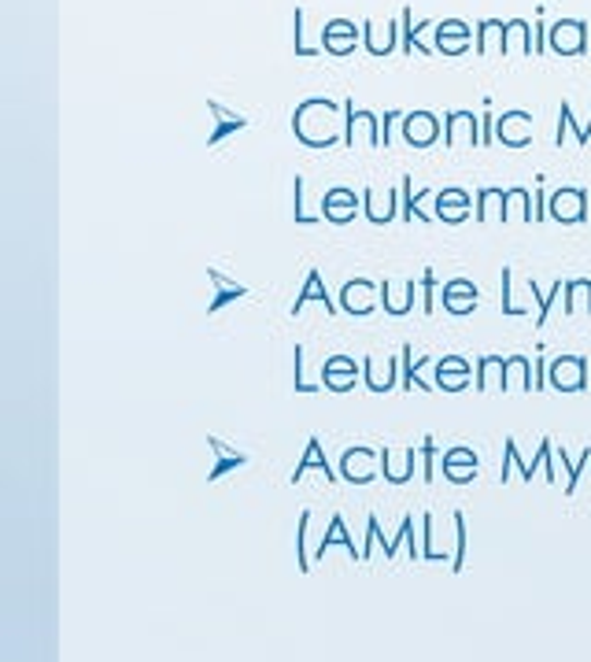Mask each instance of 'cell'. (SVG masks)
Returning a JSON list of instances; mask_svg holds the SVG:
<instances>
[{"label": "cell", "mask_w": 591, "mask_h": 662, "mask_svg": "<svg viewBox=\"0 0 591 662\" xmlns=\"http://www.w3.org/2000/svg\"><path fill=\"white\" fill-rule=\"evenodd\" d=\"M433 459H436V441H433V437H426V441H421V478H426V481L436 478Z\"/></svg>", "instance_id": "obj_30"}, {"label": "cell", "mask_w": 591, "mask_h": 662, "mask_svg": "<svg viewBox=\"0 0 591 662\" xmlns=\"http://www.w3.org/2000/svg\"><path fill=\"white\" fill-rule=\"evenodd\" d=\"M440 137V119L433 111H410L403 115V142L415 148H429Z\"/></svg>", "instance_id": "obj_4"}, {"label": "cell", "mask_w": 591, "mask_h": 662, "mask_svg": "<svg viewBox=\"0 0 591 662\" xmlns=\"http://www.w3.org/2000/svg\"><path fill=\"white\" fill-rule=\"evenodd\" d=\"M359 204H362L359 193H352L348 185H336V189H330L322 197V216L344 226V222H352L355 216H359Z\"/></svg>", "instance_id": "obj_5"}, {"label": "cell", "mask_w": 591, "mask_h": 662, "mask_svg": "<svg viewBox=\"0 0 591 662\" xmlns=\"http://www.w3.org/2000/svg\"><path fill=\"white\" fill-rule=\"evenodd\" d=\"M503 30H506V23H500V19H481V23H477V52H492L495 34H500V41H503Z\"/></svg>", "instance_id": "obj_23"}, {"label": "cell", "mask_w": 591, "mask_h": 662, "mask_svg": "<svg viewBox=\"0 0 591 662\" xmlns=\"http://www.w3.org/2000/svg\"><path fill=\"white\" fill-rule=\"evenodd\" d=\"M415 296H418V285L407 278V289H403V296H392V285L381 282V307L392 315V319H403V315H410V307H415Z\"/></svg>", "instance_id": "obj_19"}, {"label": "cell", "mask_w": 591, "mask_h": 662, "mask_svg": "<svg viewBox=\"0 0 591 662\" xmlns=\"http://www.w3.org/2000/svg\"><path fill=\"white\" fill-rule=\"evenodd\" d=\"M433 37H436V45L440 41H452V45L470 41V23H463V19H440Z\"/></svg>", "instance_id": "obj_22"}, {"label": "cell", "mask_w": 591, "mask_h": 662, "mask_svg": "<svg viewBox=\"0 0 591 662\" xmlns=\"http://www.w3.org/2000/svg\"><path fill=\"white\" fill-rule=\"evenodd\" d=\"M429 356H418V359H410V344H403V389H421V393H433L436 385H426V381H421V370L429 367Z\"/></svg>", "instance_id": "obj_20"}, {"label": "cell", "mask_w": 591, "mask_h": 662, "mask_svg": "<svg viewBox=\"0 0 591 662\" xmlns=\"http://www.w3.org/2000/svg\"><path fill=\"white\" fill-rule=\"evenodd\" d=\"M378 293L381 289L373 282H366V278H355L341 289V311L348 315H370L373 307H378Z\"/></svg>", "instance_id": "obj_6"}, {"label": "cell", "mask_w": 591, "mask_h": 662, "mask_svg": "<svg viewBox=\"0 0 591 662\" xmlns=\"http://www.w3.org/2000/svg\"><path fill=\"white\" fill-rule=\"evenodd\" d=\"M415 466H418L415 448H403V452H396V448H381V470L392 485H407Z\"/></svg>", "instance_id": "obj_8"}, {"label": "cell", "mask_w": 591, "mask_h": 662, "mask_svg": "<svg viewBox=\"0 0 591 662\" xmlns=\"http://www.w3.org/2000/svg\"><path fill=\"white\" fill-rule=\"evenodd\" d=\"M378 459H381V452H373V448H352V452H344L341 478L352 481V485L373 481V463H378Z\"/></svg>", "instance_id": "obj_7"}, {"label": "cell", "mask_w": 591, "mask_h": 662, "mask_svg": "<svg viewBox=\"0 0 591 662\" xmlns=\"http://www.w3.org/2000/svg\"><path fill=\"white\" fill-rule=\"evenodd\" d=\"M293 222L296 226H315L318 216L307 211V200H304V179H293Z\"/></svg>", "instance_id": "obj_25"}, {"label": "cell", "mask_w": 591, "mask_h": 662, "mask_svg": "<svg viewBox=\"0 0 591 662\" xmlns=\"http://www.w3.org/2000/svg\"><path fill=\"white\" fill-rule=\"evenodd\" d=\"M440 304L447 307L452 315H470L477 307V285L466 282V278H452L440 293Z\"/></svg>", "instance_id": "obj_10"}, {"label": "cell", "mask_w": 591, "mask_h": 662, "mask_svg": "<svg viewBox=\"0 0 591 662\" xmlns=\"http://www.w3.org/2000/svg\"><path fill=\"white\" fill-rule=\"evenodd\" d=\"M436 378H440V389H444V393H458V389L470 385V375H436Z\"/></svg>", "instance_id": "obj_36"}, {"label": "cell", "mask_w": 591, "mask_h": 662, "mask_svg": "<svg viewBox=\"0 0 591 662\" xmlns=\"http://www.w3.org/2000/svg\"><path fill=\"white\" fill-rule=\"evenodd\" d=\"M307 529H311V511L299 515V534H296V548H299V574H311V552H307Z\"/></svg>", "instance_id": "obj_26"}, {"label": "cell", "mask_w": 591, "mask_h": 662, "mask_svg": "<svg viewBox=\"0 0 591 662\" xmlns=\"http://www.w3.org/2000/svg\"><path fill=\"white\" fill-rule=\"evenodd\" d=\"M433 296H436V274L433 270H426V278H421V307H426V315H433Z\"/></svg>", "instance_id": "obj_33"}, {"label": "cell", "mask_w": 591, "mask_h": 662, "mask_svg": "<svg viewBox=\"0 0 591 662\" xmlns=\"http://www.w3.org/2000/svg\"><path fill=\"white\" fill-rule=\"evenodd\" d=\"M503 367H506V363H503L500 356H484V359H481V375H477V389L484 393V389L492 385V375H495V370L503 375ZM500 381H503V378H500Z\"/></svg>", "instance_id": "obj_29"}, {"label": "cell", "mask_w": 591, "mask_h": 662, "mask_svg": "<svg viewBox=\"0 0 591 662\" xmlns=\"http://www.w3.org/2000/svg\"><path fill=\"white\" fill-rule=\"evenodd\" d=\"M304 23H307V12H304V8H296V12H293V52L296 56H318V52H322V49H315V45H307V30H304Z\"/></svg>", "instance_id": "obj_24"}, {"label": "cell", "mask_w": 591, "mask_h": 662, "mask_svg": "<svg viewBox=\"0 0 591 662\" xmlns=\"http://www.w3.org/2000/svg\"><path fill=\"white\" fill-rule=\"evenodd\" d=\"M293 375H296V393H315V389H322V385H311V381H307V375H304V344H296L293 348Z\"/></svg>", "instance_id": "obj_28"}, {"label": "cell", "mask_w": 591, "mask_h": 662, "mask_svg": "<svg viewBox=\"0 0 591 662\" xmlns=\"http://www.w3.org/2000/svg\"><path fill=\"white\" fill-rule=\"evenodd\" d=\"M436 30L433 19H421V23H415V15H410V8H403L399 12V49L403 52H421V56H433V45H426V34Z\"/></svg>", "instance_id": "obj_3"}, {"label": "cell", "mask_w": 591, "mask_h": 662, "mask_svg": "<svg viewBox=\"0 0 591 662\" xmlns=\"http://www.w3.org/2000/svg\"><path fill=\"white\" fill-rule=\"evenodd\" d=\"M333 544H344V548H348V552H352V555H355V559H359V563H362V552H355V544H352V534H348V529H344V518H341V515H333V522H330V534H325L322 540H318V548H315V559H322L325 552H330Z\"/></svg>", "instance_id": "obj_21"}, {"label": "cell", "mask_w": 591, "mask_h": 662, "mask_svg": "<svg viewBox=\"0 0 591 662\" xmlns=\"http://www.w3.org/2000/svg\"><path fill=\"white\" fill-rule=\"evenodd\" d=\"M208 111L214 115V130L208 134V148H219L222 142H226V137L241 134V130L248 126V119L237 115V111H230V108H222L219 100H208Z\"/></svg>", "instance_id": "obj_9"}, {"label": "cell", "mask_w": 591, "mask_h": 662, "mask_svg": "<svg viewBox=\"0 0 591 662\" xmlns=\"http://www.w3.org/2000/svg\"><path fill=\"white\" fill-rule=\"evenodd\" d=\"M208 278H211V285L219 289V293H214V301L208 304V315H219L226 304H233V301H244V296H248V289L237 285V282H230V278L222 274V270L208 267Z\"/></svg>", "instance_id": "obj_13"}, {"label": "cell", "mask_w": 591, "mask_h": 662, "mask_svg": "<svg viewBox=\"0 0 591 662\" xmlns=\"http://www.w3.org/2000/svg\"><path fill=\"white\" fill-rule=\"evenodd\" d=\"M322 375H359V367L352 356H330L322 363Z\"/></svg>", "instance_id": "obj_31"}, {"label": "cell", "mask_w": 591, "mask_h": 662, "mask_svg": "<svg viewBox=\"0 0 591 662\" xmlns=\"http://www.w3.org/2000/svg\"><path fill=\"white\" fill-rule=\"evenodd\" d=\"M359 130H366V137H370V148H381L384 145V134H381V119L373 115V111H362L355 108V100L348 97L344 100V145L355 148V142H359Z\"/></svg>", "instance_id": "obj_1"}, {"label": "cell", "mask_w": 591, "mask_h": 662, "mask_svg": "<svg viewBox=\"0 0 591 662\" xmlns=\"http://www.w3.org/2000/svg\"><path fill=\"white\" fill-rule=\"evenodd\" d=\"M436 375H470V363L458 359V356H447V359H440Z\"/></svg>", "instance_id": "obj_35"}, {"label": "cell", "mask_w": 591, "mask_h": 662, "mask_svg": "<svg viewBox=\"0 0 591 662\" xmlns=\"http://www.w3.org/2000/svg\"><path fill=\"white\" fill-rule=\"evenodd\" d=\"M307 470H322V478L330 481V485H333L336 478H341V474H333V470H330V459H325L322 441H318V437H311V441H307V455H304V459H299V466L293 470V485H296L299 478H304Z\"/></svg>", "instance_id": "obj_15"}, {"label": "cell", "mask_w": 591, "mask_h": 662, "mask_svg": "<svg viewBox=\"0 0 591 662\" xmlns=\"http://www.w3.org/2000/svg\"><path fill=\"white\" fill-rule=\"evenodd\" d=\"M396 119H403V115H399V111H389V115H384V119H381V134H384V145H389V142H392V123H396Z\"/></svg>", "instance_id": "obj_39"}, {"label": "cell", "mask_w": 591, "mask_h": 662, "mask_svg": "<svg viewBox=\"0 0 591 662\" xmlns=\"http://www.w3.org/2000/svg\"><path fill=\"white\" fill-rule=\"evenodd\" d=\"M458 134H470L473 145H481V134H477V115L473 111H447L444 115V145L455 148Z\"/></svg>", "instance_id": "obj_14"}, {"label": "cell", "mask_w": 591, "mask_h": 662, "mask_svg": "<svg viewBox=\"0 0 591 662\" xmlns=\"http://www.w3.org/2000/svg\"><path fill=\"white\" fill-rule=\"evenodd\" d=\"M362 381H366L370 393H389V389L396 385V359H381V367H378V359L366 356L362 359Z\"/></svg>", "instance_id": "obj_12"}, {"label": "cell", "mask_w": 591, "mask_h": 662, "mask_svg": "<svg viewBox=\"0 0 591 662\" xmlns=\"http://www.w3.org/2000/svg\"><path fill=\"white\" fill-rule=\"evenodd\" d=\"M362 23H352V19H330L322 26V49L330 56H352L355 45H359Z\"/></svg>", "instance_id": "obj_2"}, {"label": "cell", "mask_w": 591, "mask_h": 662, "mask_svg": "<svg viewBox=\"0 0 591 662\" xmlns=\"http://www.w3.org/2000/svg\"><path fill=\"white\" fill-rule=\"evenodd\" d=\"M436 216L444 222H463L470 216V197H466L463 189H444L436 197Z\"/></svg>", "instance_id": "obj_16"}, {"label": "cell", "mask_w": 591, "mask_h": 662, "mask_svg": "<svg viewBox=\"0 0 591 662\" xmlns=\"http://www.w3.org/2000/svg\"><path fill=\"white\" fill-rule=\"evenodd\" d=\"M311 301H318V304H322V307H325V311H330V315H336V311H341V304H336L333 296H330V289H325V282H322V270H318V267H311V274H307V282H304V293H299V301L293 304V315H299V311H304V304H311Z\"/></svg>", "instance_id": "obj_11"}, {"label": "cell", "mask_w": 591, "mask_h": 662, "mask_svg": "<svg viewBox=\"0 0 591 662\" xmlns=\"http://www.w3.org/2000/svg\"><path fill=\"white\" fill-rule=\"evenodd\" d=\"M444 463H473V466H477L473 452H466V448H452V452L444 455Z\"/></svg>", "instance_id": "obj_38"}, {"label": "cell", "mask_w": 591, "mask_h": 662, "mask_svg": "<svg viewBox=\"0 0 591 662\" xmlns=\"http://www.w3.org/2000/svg\"><path fill=\"white\" fill-rule=\"evenodd\" d=\"M477 466H466L463 470V463H444V478L447 481H455V485H466V481H473L477 478Z\"/></svg>", "instance_id": "obj_34"}, {"label": "cell", "mask_w": 591, "mask_h": 662, "mask_svg": "<svg viewBox=\"0 0 591 662\" xmlns=\"http://www.w3.org/2000/svg\"><path fill=\"white\" fill-rule=\"evenodd\" d=\"M455 574H463V566H466V540H470V529H466V515L463 511H455Z\"/></svg>", "instance_id": "obj_27"}, {"label": "cell", "mask_w": 591, "mask_h": 662, "mask_svg": "<svg viewBox=\"0 0 591 662\" xmlns=\"http://www.w3.org/2000/svg\"><path fill=\"white\" fill-rule=\"evenodd\" d=\"M322 381L330 393H352L359 385V375H322Z\"/></svg>", "instance_id": "obj_32"}, {"label": "cell", "mask_w": 591, "mask_h": 662, "mask_svg": "<svg viewBox=\"0 0 591 662\" xmlns=\"http://www.w3.org/2000/svg\"><path fill=\"white\" fill-rule=\"evenodd\" d=\"M421 526H426V552H421V559H429V563H436V548H433V515L421 518Z\"/></svg>", "instance_id": "obj_37"}, {"label": "cell", "mask_w": 591, "mask_h": 662, "mask_svg": "<svg viewBox=\"0 0 591 662\" xmlns=\"http://www.w3.org/2000/svg\"><path fill=\"white\" fill-rule=\"evenodd\" d=\"M399 197H403V208H399L403 222H410V219L433 222V216H426V211H421L418 204H421V200H429V197H436V189H418V193H410V174H407V179L399 182Z\"/></svg>", "instance_id": "obj_18"}, {"label": "cell", "mask_w": 591, "mask_h": 662, "mask_svg": "<svg viewBox=\"0 0 591 662\" xmlns=\"http://www.w3.org/2000/svg\"><path fill=\"white\" fill-rule=\"evenodd\" d=\"M208 444L219 452V463H214V470L208 474V481H219V478H226L230 470H237V466H248V455L233 452V448L226 441H219V437H208Z\"/></svg>", "instance_id": "obj_17"}]
</instances>
